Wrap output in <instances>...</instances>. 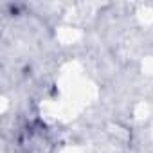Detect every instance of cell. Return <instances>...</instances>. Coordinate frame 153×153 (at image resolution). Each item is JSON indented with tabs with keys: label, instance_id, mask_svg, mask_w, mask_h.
<instances>
[{
	"label": "cell",
	"instance_id": "6da1fadb",
	"mask_svg": "<svg viewBox=\"0 0 153 153\" xmlns=\"http://www.w3.org/2000/svg\"><path fill=\"white\" fill-rule=\"evenodd\" d=\"M20 153H52L56 148V133L42 119L25 121L16 135Z\"/></svg>",
	"mask_w": 153,
	"mask_h": 153
}]
</instances>
